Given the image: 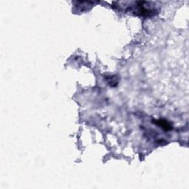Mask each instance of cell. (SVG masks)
Masks as SVG:
<instances>
[{
	"mask_svg": "<svg viewBox=\"0 0 189 189\" xmlns=\"http://www.w3.org/2000/svg\"><path fill=\"white\" fill-rule=\"evenodd\" d=\"M156 122H157V123H156L157 124H158L159 126L163 128L164 129H165L166 131H169V130H171L172 129L171 125L169 123H168L166 121H160V120H159V121H157Z\"/></svg>",
	"mask_w": 189,
	"mask_h": 189,
	"instance_id": "6da1fadb",
	"label": "cell"
}]
</instances>
